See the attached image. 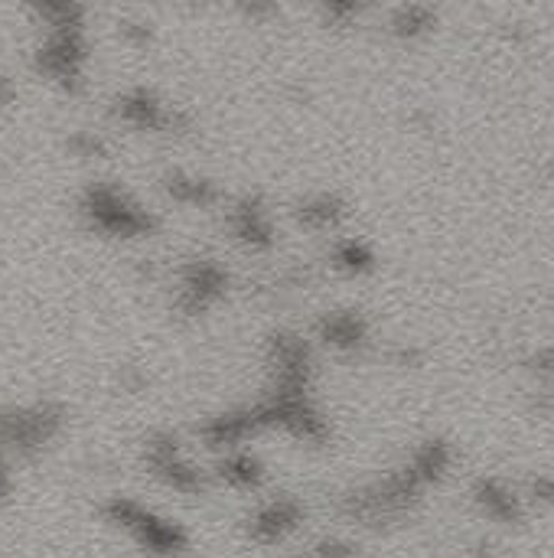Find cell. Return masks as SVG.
Segmentation results:
<instances>
[{"label":"cell","mask_w":554,"mask_h":558,"mask_svg":"<svg viewBox=\"0 0 554 558\" xmlns=\"http://www.w3.org/2000/svg\"><path fill=\"white\" fill-rule=\"evenodd\" d=\"M470 500L480 510V517H487L490 523H500V526H519L529 510L526 497L500 477H480L470 487Z\"/></svg>","instance_id":"8fae6325"},{"label":"cell","mask_w":554,"mask_h":558,"mask_svg":"<svg viewBox=\"0 0 554 558\" xmlns=\"http://www.w3.org/2000/svg\"><path fill=\"white\" fill-rule=\"evenodd\" d=\"M121 36L127 39V43H137V46H147L150 43V26L147 23H121Z\"/></svg>","instance_id":"cb8c5ba5"},{"label":"cell","mask_w":554,"mask_h":558,"mask_svg":"<svg viewBox=\"0 0 554 558\" xmlns=\"http://www.w3.org/2000/svg\"><path fill=\"white\" fill-rule=\"evenodd\" d=\"M144 464L163 487H170L183 497H196L206 490V474L186 458L183 445L167 432L150 435L144 441Z\"/></svg>","instance_id":"52a82bcc"},{"label":"cell","mask_w":554,"mask_h":558,"mask_svg":"<svg viewBox=\"0 0 554 558\" xmlns=\"http://www.w3.org/2000/svg\"><path fill=\"white\" fill-rule=\"evenodd\" d=\"M98 513L108 526L121 530L147 556L180 558L189 549V533L176 520L144 507L134 497H108Z\"/></svg>","instance_id":"277c9868"},{"label":"cell","mask_w":554,"mask_h":558,"mask_svg":"<svg viewBox=\"0 0 554 558\" xmlns=\"http://www.w3.org/2000/svg\"><path fill=\"white\" fill-rule=\"evenodd\" d=\"M346 203L336 196V193H313V196H307L297 209H294V216H297V222L307 229V232H336L340 226H343V219H346Z\"/></svg>","instance_id":"2e32d148"},{"label":"cell","mask_w":554,"mask_h":558,"mask_svg":"<svg viewBox=\"0 0 554 558\" xmlns=\"http://www.w3.org/2000/svg\"><path fill=\"white\" fill-rule=\"evenodd\" d=\"M304 520H307L304 504H300L297 497L281 494V497L261 500V504L248 513L245 533H248V539H251L255 546H264V549H268V546H284L287 539H294V536L300 533Z\"/></svg>","instance_id":"9c48e42d"},{"label":"cell","mask_w":554,"mask_h":558,"mask_svg":"<svg viewBox=\"0 0 554 558\" xmlns=\"http://www.w3.org/2000/svg\"><path fill=\"white\" fill-rule=\"evenodd\" d=\"M216 477L235 490V494H258L268 481L264 474V464L248 451V448H235V451H225L216 464Z\"/></svg>","instance_id":"5bb4252c"},{"label":"cell","mask_w":554,"mask_h":558,"mask_svg":"<svg viewBox=\"0 0 554 558\" xmlns=\"http://www.w3.org/2000/svg\"><path fill=\"white\" fill-rule=\"evenodd\" d=\"M359 13H362L359 3H327V7H323V16H327L330 23H336V26H346V23L359 20Z\"/></svg>","instance_id":"603a6c76"},{"label":"cell","mask_w":554,"mask_h":558,"mask_svg":"<svg viewBox=\"0 0 554 558\" xmlns=\"http://www.w3.org/2000/svg\"><path fill=\"white\" fill-rule=\"evenodd\" d=\"M372 330L359 311H330L317 324V340L336 353H359L369 343Z\"/></svg>","instance_id":"7c38bea8"},{"label":"cell","mask_w":554,"mask_h":558,"mask_svg":"<svg viewBox=\"0 0 554 558\" xmlns=\"http://www.w3.org/2000/svg\"><path fill=\"white\" fill-rule=\"evenodd\" d=\"M454 461H457V451H454L451 441H444V438H428L424 445H418V448L411 451V458H408L405 464H408V468L415 471V477L431 490V487H441V484L451 477Z\"/></svg>","instance_id":"4fadbf2b"},{"label":"cell","mask_w":554,"mask_h":558,"mask_svg":"<svg viewBox=\"0 0 554 558\" xmlns=\"http://www.w3.org/2000/svg\"><path fill=\"white\" fill-rule=\"evenodd\" d=\"M65 428V409L56 402H29L0 412V451L33 458L46 451Z\"/></svg>","instance_id":"5b68a950"},{"label":"cell","mask_w":554,"mask_h":558,"mask_svg":"<svg viewBox=\"0 0 554 558\" xmlns=\"http://www.w3.org/2000/svg\"><path fill=\"white\" fill-rule=\"evenodd\" d=\"M10 497V474H7V464H3V451H0V507L7 504Z\"/></svg>","instance_id":"4316f807"},{"label":"cell","mask_w":554,"mask_h":558,"mask_svg":"<svg viewBox=\"0 0 554 558\" xmlns=\"http://www.w3.org/2000/svg\"><path fill=\"white\" fill-rule=\"evenodd\" d=\"M539 504L545 510H554V474H539L529 481V494H526V504Z\"/></svg>","instance_id":"7402d4cb"},{"label":"cell","mask_w":554,"mask_h":558,"mask_svg":"<svg viewBox=\"0 0 554 558\" xmlns=\"http://www.w3.org/2000/svg\"><path fill=\"white\" fill-rule=\"evenodd\" d=\"M16 101V82L10 75H0V108Z\"/></svg>","instance_id":"d4e9b609"},{"label":"cell","mask_w":554,"mask_h":558,"mask_svg":"<svg viewBox=\"0 0 554 558\" xmlns=\"http://www.w3.org/2000/svg\"><path fill=\"white\" fill-rule=\"evenodd\" d=\"M392 360H395V366H415V363L421 360V353H418V350L402 347V350H395V353H392Z\"/></svg>","instance_id":"484cf974"},{"label":"cell","mask_w":554,"mask_h":558,"mask_svg":"<svg viewBox=\"0 0 554 558\" xmlns=\"http://www.w3.org/2000/svg\"><path fill=\"white\" fill-rule=\"evenodd\" d=\"M438 29V10L428 3H402L389 16V33L402 43H418Z\"/></svg>","instance_id":"e0dca14e"},{"label":"cell","mask_w":554,"mask_h":558,"mask_svg":"<svg viewBox=\"0 0 554 558\" xmlns=\"http://www.w3.org/2000/svg\"><path fill=\"white\" fill-rule=\"evenodd\" d=\"M225 226L229 235L245 248V252H271L278 242L274 216L261 203V196H242L225 209Z\"/></svg>","instance_id":"30bf717a"},{"label":"cell","mask_w":554,"mask_h":558,"mask_svg":"<svg viewBox=\"0 0 554 558\" xmlns=\"http://www.w3.org/2000/svg\"><path fill=\"white\" fill-rule=\"evenodd\" d=\"M114 118L124 128H134L140 134H176L189 128V118L167 105L157 92L150 88H127L114 98Z\"/></svg>","instance_id":"ba28073f"},{"label":"cell","mask_w":554,"mask_h":558,"mask_svg":"<svg viewBox=\"0 0 554 558\" xmlns=\"http://www.w3.org/2000/svg\"><path fill=\"white\" fill-rule=\"evenodd\" d=\"M229 294V271L216 258H193L176 275L173 307L186 317H202Z\"/></svg>","instance_id":"8992f818"},{"label":"cell","mask_w":554,"mask_h":558,"mask_svg":"<svg viewBox=\"0 0 554 558\" xmlns=\"http://www.w3.org/2000/svg\"><path fill=\"white\" fill-rule=\"evenodd\" d=\"M36 20L42 23V39L33 49V69L46 82L59 85L62 92H78L85 88V72H88V10L78 3H36L33 7Z\"/></svg>","instance_id":"6da1fadb"},{"label":"cell","mask_w":554,"mask_h":558,"mask_svg":"<svg viewBox=\"0 0 554 558\" xmlns=\"http://www.w3.org/2000/svg\"><path fill=\"white\" fill-rule=\"evenodd\" d=\"M78 213L91 232L108 239H147L157 232V216L137 203L124 186L111 180H95L78 196Z\"/></svg>","instance_id":"3957f363"},{"label":"cell","mask_w":554,"mask_h":558,"mask_svg":"<svg viewBox=\"0 0 554 558\" xmlns=\"http://www.w3.org/2000/svg\"><path fill=\"white\" fill-rule=\"evenodd\" d=\"M307 558H359V546L346 536H320L313 539L307 549H304Z\"/></svg>","instance_id":"d6986e66"},{"label":"cell","mask_w":554,"mask_h":558,"mask_svg":"<svg viewBox=\"0 0 554 558\" xmlns=\"http://www.w3.org/2000/svg\"><path fill=\"white\" fill-rule=\"evenodd\" d=\"M69 150L75 157H85V160H98V157H108V141L95 131H75L69 137Z\"/></svg>","instance_id":"ffe728a7"},{"label":"cell","mask_w":554,"mask_h":558,"mask_svg":"<svg viewBox=\"0 0 554 558\" xmlns=\"http://www.w3.org/2000/svg\"><path fill=\"white\" fill-rule=\"evenodd\" d=\"M529 373L539 383V392H554V347H542L529 356Z\"/></svg>","instance_id":"44dd1931"},{"label":"cell","mask_w":554,"mask_h":558,"mask_svg":"<svg viewBox=\"0 0 554 558\" xmlns=\"http://www.w3.org/2000/svg\"><path fill=\"white\" fill-rule=\"evenodd\" d=\"M330 265H333L340 275L362 278V275L376 271L379 258H376V252H372L369 242L349 235V239H336V242H333V248H330Z\"/></svg>","instance_id":"ac0fdd59"},{"label":"cell","mask_w":554,"mask_h":558,"mask_svg":"<svg viewBox=\"0 0 554 558\" xmlns=\"http://www.w3.org/2000/svg\"><path fill=\"white\" fill-rule=\"evenodd\" d=\"M163 193L173 203L193 206V209H206V206H216L222 199L219 186L209 177H199V173H189V170H170L163 177Z\"/></svg>","instance_id":"9a60e30c"},{"label":"cell","mask_w":554,"mask_h":558,"mask_svg":"<svg viewBox=\"0 0 554 558\" xmlns=\"http://www.w3.org/2000/svg\"><path fill=\"white\" fill-rule=\"evenodd\" d=\"M424 494H428V487L415 477V471L408 464H402L398 471L346 494L343 513L349 520H356L359 526L385 530V526L405 523L421 507Z\"/></svg>","instance_id":"7a4b0ae2"}]
</instances>
